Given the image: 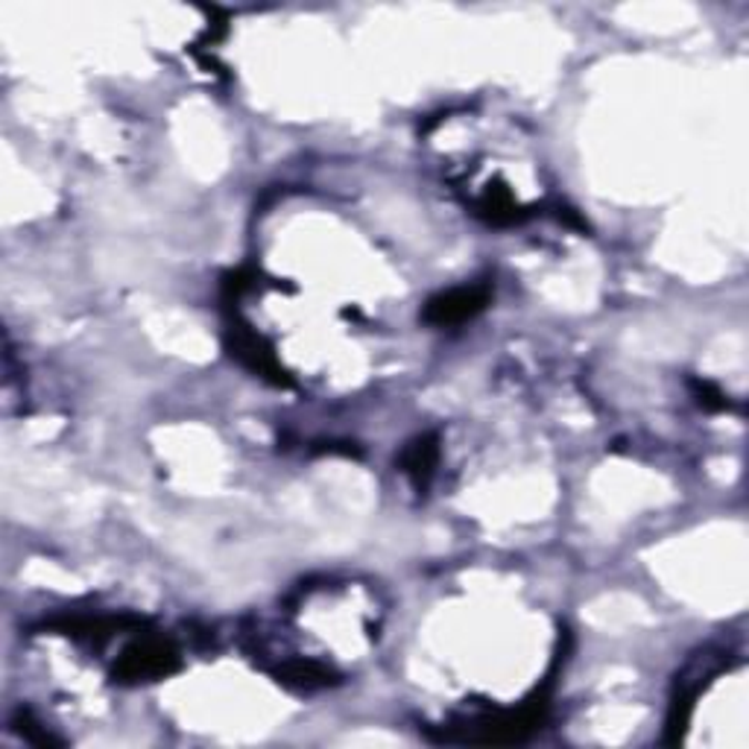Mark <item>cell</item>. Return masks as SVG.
<instances>
[{
	"label": "cell",
	"instance_id": "cell-1",
	"mask_svg": "<svg viewBox=\"0 0 749 749\" xmlns=\"http://www.w3.org/2000/svg\"><path fill=\"white\" fill-rule=\"evenodd\" d=\"M486 302V291L481 287H463V291H451L449 296L431 302L428 305V319L436 325H454L472 317L475 310L483 308Z\"/></svg>",
	"mask_w": 749,
	"mask_h": 749
}]
</instances>
